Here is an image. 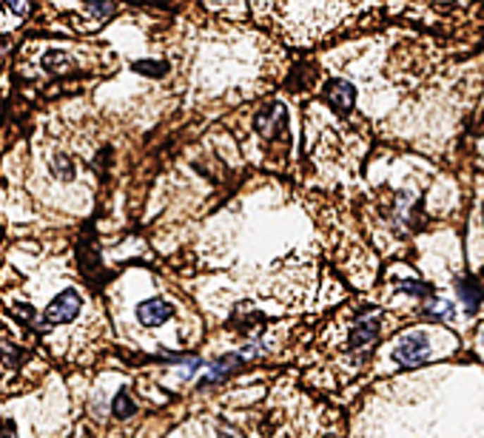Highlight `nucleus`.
Segmentation results:
<instances>
[{
  "instance_id": "obj_18",
  "label": "nucleus",
  "mask_w": 484,
  "mask_h": 438,
  "mask_svg": "<svg viewBox=\"0 0 484 438\" xmlns=\"http://www.w3.org/2000/svg\"><path fill=\"white\" fill-rule=\"evenodd\" d=\"M0 438H12V435H4V432H0Z\"/></svg>"
},
{
  "instance_id": "obj_17",
  "label": "nucleus",
  "mask_w": 484,
  "mask_h": 438,
  "mask_svg": "<svg viewBox=\"0 0 484 438\" xmlns=\"http://www.w3.org/2000/svg\"><path fill=\"white\" fill-rule=\"evenodd\" d=\"M220 438H242V435H240L237 430H228V427H223V430H220Z\"/></svg>"
},
{
  "instance_id": "obj_4",
  "label": "nucleus",
  "mask_w": 484,
  "mask_h": 438,
  "mask_svg": "<svg viewBox=\"0 0 484 438\" xmlns=\"http://www.w3.org/2000/svg\"><path fill=\"white\" fill-rule=\"evenodd\" d=\"M171 316H174V305L163 302V299H149L137 308V319H140V325H146V327H157V325L168 322Z\"/></svg>"
},
{
  "instance_id": "obj_10",
  "label": "nucleus",
  "mask_w": 484,
  "mask_h": 438,
  "mask_svg": "<svg viewBox=\"0 0 484 438\" xmlns=\"http://www.w3.org/2000/svg\"><path fill=\"white\" fill-rule=\"evenodd\" d=\"M399 290H402V294H413V296H419V299L433 296V287H430L428 282H416V279H402V282H399Z\"/></svg>"
},
{
  "instance_id": "obj_13",
  "label": "nucleus",
  "mask_w": 484,
  "mask_h": 438,
  "mask_svg": "<svg viewBox=\"0 0 484 438\" xmlns=\"http://www.w3.org/2000/svg\"><path fill=\"white\" fill-rule=\"evenodd\" d=\"M51 171H54L57 177H63V180H72V177H75V165L68 163V157H57L54 165H51Z\"/></svg>"
},
{
  "instance_id": "obj_6",
  "label": "nucleus",
  "mask_w": 484,
  "mask_h": 438,
  "mask_svg": "<svg viewBox=\"0 0 484 438\" xmlns=\"http://www.w3.org/2000/svg\"><path fill=\"white\" fill-rule=\"evenodd\" d=\"M456 290H459V299H461L467 316H473V313L478 311L481 299H484V287H481V282L473 279V276H461V279L456 282Z\"/></svg>"
},
{
  "instance_id": "obj_8",
  "label": "nucleus",
  "mask_w": 484,
  "mask_h": 438,
  "mask_svg": "<svg viewBox=\"0 0 484 438\" xmlns=\"http://www.w3.org/2000/svg\"><path fill=\"white\" fill-rule=\"evenodd\" d=\"M425 319L428 322H450L453 316H456V308H453V302H447V299H430L428 305H425Z\"/></svg>"
},
{
  "instance_id": "obj_1",
  "label": "nucleus",
  "mask_w": 484,
  "mask_h": 438,
  "mask_svg": "<svg viewBox=\"0 0 484 438\" xmlns=\"http://www.w3.org/2000/svg\"><path fill=\"white\" fill-rule=\"evenodd\" d=\"M393 358L402 368H422L430 358V342L422 330H410L393 344Z\"/></svg>"
},
{
  "instance_id": "obj_2",
  "label": "nucleus",
  "mask_w": 484,
  "mask_h": 438,
  "mask_svg": "<svg viewBox=\"0 0 484 438\" xmlns=\"http://www.w3.org/2000/svg\"><path fill=\"white\" fill-rule=\"evenodd\" d=\"M80 294L77 290H63V294H57L51 302H49V308H46V313H43V325H63V322H72L77 313H80Z\"/></svg>"
},
{
  "instance_id": "obj_12",
  "label": "nucleus",
  "mask_w": 484,
  "mask_h": 438,
  "mask_svg": "<svg viewBox=\"0 0 484 438\" xmlns=\"http://www.w3.org/2000/svg\"><path fill=\"white\" fill-rule=\"evenodd\" d=\"M0 358H4L6 364H12V368H15V364L23 358V350H18L15 344H9V342H4V344H0Z\"/></svg>"
},
{
  "instance_id": "obj_5",
  "label": "nucleus",
  "mask_w": 484,
  "mask_h": 438,
  "mask_svg": "<svg viewBox=\"0 0 484 438\" xmlns=\"http://www.w3.org/2000/svg\"><path fill=\"white\" fill-rule=\"evenodd\" d=\"M245 361H248V358H245L242 353H228V356L217 358V361L211 364V368H209V376H205V379L199 382V390H202V387H209V384H217L220 379H225L228 373H234L237 368H242Z\"/></svg>"
},
{
  "instance_id": "obj_11",
  "label": "nucleus",
  "mask_w": 484,
  "mask_h": 438,
  "mask_svg": "<svg viewBox=\"0 0 484 438\" xmlns=\"http://www.w3.org/2000/svg\"><path fill=\"white\" fill-rule=\"evenodd\" d=\"M111 410H114V415H117V418H128V415H134V413H137V407H134V401L128 399V393H125V390H120V393H117V399H114Z\"/></svg>"
},
{
  "instance_id": "obj_9",
  "label": "nucleus",
  "mask_w": 484,
  "mask_h": 438,
  "mask_svg": "<svg viewBox=\"0 0 484 438\" xmlns=\"http://www.w3.org/2000/svg\"><path fill=\"white\" fill-rule=\"evenodd\" d=\"M134 71H140V75H146V77H163L168 71V63H163V60H137Z\"/></svg>"
},
{
  "instance_id": "obj_14",
  "label": "nucleus",
  "mask_w": 484,
  "mask_h": 438,
  "mask_svg": "<svg viewBox=\"0 0 484 438\" xmlns=\"http://www.w3.org/2000/svg\"><path fill=\"white\" fill-rule=\"evenodd\" d=\"M43 65L49 68V71H57L60 65H72V60H68L63 51H51V54H46V60H43Z\"/></svg>"
},
{
  "instance_id": "obj_15",
  "label": "nucleus",
  "mask_w": 484,
  "mask_h": 438,
  "mask_svg": "<svg viewBox=\"0 0 484 438\" xmlns=\"http://www.w3.org/2000/svg\"><path fill=\"white\" fill-rule=\"evenodd\" d=\"M89 6H92L94 15H108V12L114 9V4H89Z\"/></svg>"
},
{
  "instance_id": "obj_3",
  "label": "nucleus",
  "mask_w": 484,
  "mask_h": 438,
  "mask_svg": "<svg viewBox=\"0 0 484 438\" xmlns=\"http://www.w3.org/2000/svg\"><path fill=\"white\" fill-rule=\"evenodd\" d=\"M325 100L330 103L333 111L348 114L354 108V103H356V89L348 80H330L328 89H325Z\"/></svg>"
},
{
  "instance_id": "obj_7",
  "label": "nucleus",
  "mask_w": 484,
  "mask_h": 438,
  "mask_svg": "<svg viewBox=\"0 0 484 438\" xmlns=\"http://www.w3.org/2000/svg\"><path fill=\"white\" fill-rule=\"evenodd\" d=\"M379 336V316H371V319H359L351 330V339H348V347L351 350H359L365 344H373Z\"/></svg>"
},
{
  "instance_id": "obj_16",
  "label": "nucleus",
  "mask_w": 484,
  "mask_h": 438,
  "mask_svg": "<svg viewBox=\"0 0 484 438\" xmlns=\"http://www.w3.org/2000/svg\"><path fill=\"white\" fill-rule=\"evenodd\" d=\"M6 6H12V12H18V15H26L29 12V4H6Z\"/></svg>"
}]
</instances>
